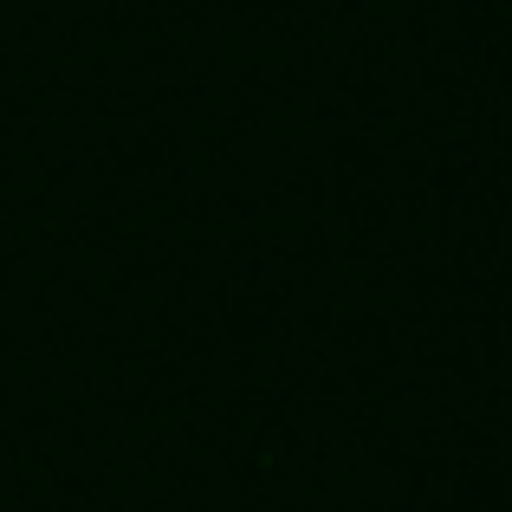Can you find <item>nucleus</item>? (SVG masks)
Listing matches in <instances>:
<instances>
[]
</instances>
